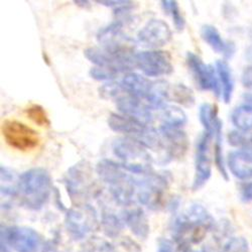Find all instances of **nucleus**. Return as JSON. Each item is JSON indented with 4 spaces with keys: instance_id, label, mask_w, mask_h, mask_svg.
<instances>
[{
    "instance_id": "f257e3e1",
    "label": "nucleus",
    "mask_w": 252,
    "mask_h": 252,
    "mask_svg": "<svg viewBox=\"0 0 252 252\" xmlns=\"http://www.w3.org/2000/svg\"><path fill=\"white\" fill-rule=\"evenodd\" d=\"M18 195L32 210H38L49 200L52 192V178L43 167H34L19 176Z\"/></svg>"
},
{
    "instance_id": "f03ea898",
    "label": "nucleus",
    "mask_w": 252,
    "mask_h": 252,
    "mask_svg": "<svg viewBox=\"0 0 252 252\" xmlns=\"http://www.w3.org/2000/svg\"><path fill=\"white\" fill-rule=\"evenodd\" d=\"M112 151L126 172L139 176L153 172V158L148 149L136 139L128 136L117 138L112 143Z\"/></svg>"
},
{
    "instance_id": "7ed1b4c3",
    "label": "nucleus",
    "mask_w": 252,
    "mask_h": 252,
    "mask_svg": "<svg viewBox=\"0 0 252 252\" xmlns=\"http://www.w3.org/2000/svg\"><path fill=\"white\" fill-rule=\"evenodd\" d=\"M170 180L167 175L151 172L136 178V199L137 201L150 208H157L169 187Z\"/></svg>"
},
{
    "instance_id": "20e7f679",
    "label": "nucleus",
    "mask_w": 252,
    "mask_h": 252,
    "mask_svg": "<svg viewBox=\"0 0 252 252\" xmlns=\"http://www.w3.org/2000/svg\"><path fill=\"white\" fill-rule=\"evenodd\" d=\"M1 133L10 148L19 152H29L39 144L37 132L17 120H5L1 126Z\"/></svg>"
},
{
    "instance_id": "39448f33",
    "label": "nucleus",
    "mask_w": 252,
    "mask_h": 252,
    "mask_svg": "<svg viewBox=\"0 0 252 252\" xmlns=\"http://www.w3.org/2000/svg\"><path fill=\"white\" fill-rule=\"evenodd\" d=\"M134 65L148 77H161L173 73L172 57L164 51H143L134 55Z\"/></svg>"
},
{
    "instance_id": "423d86ee",
    "label": "nucleus",
    "mask_w": 252,
    "mask_h": 252,
    "mask_svg": "<svg viewBox=\"0 0 252 252\" xmlns=\"http://www.w3.org/2000/svg\"><path fill=\"white\" fill-rule=\"evenodd\" d=\"M97 227L95 210L89 206H78L69 210L66 216V228L75 239L86 237Z\"/></svg>"
},
{
    "instance_id": "0eeeda50",
    "label": "nucleus",
    "mask_w": 252,
    "mask_h": 252,
    "mask_svg": "<svg viewBox=\"0 0 252 252\" xmlns=\"http://www.w3.org/2000/svg\"><path fill=\"white\" fill-rule=\"evenodd\" d=\"M187 64L190 69L198 87L203 91H211L216 96L221 95V87L216 69L207 65L196 54L189 52L187 54Z\"/></svg>"
},
{
    "instance_id": "6e6552de",
    "label": "nucleus",
    "mask_w": 252,
    "mask_h": 252,
    "mask_svg": "<svg viewBox=\"0 0 252 252\" xmlns=\"http://www.w3.org/2000/svg\"><path fill=\"white\" fill-rule=\"evenodd\" d=\"M1 242L16 252H37L41 246V239L33 229L18 226L2 228Z\"/></svg>"
},
{
    "instance_id": "1a4fd4ad",
    "label": "nucleus",
    "mask_w": 252,
    "mask_h": 252,
    "mask_svg": "<svg viewBox=\"0 0 252 252\" xmlns=\"http://www.w3.org/2000/svg\"><path fill=\"white\" fill-rule=\"evenodd\" d=\"M212 136L204 132L197 141L195 158V178L193 182V191L203 188L212 175L211 158H210V144Z\"/></svg>"
},
{
    "instance_id": "9d476101",
    "label": "nucleus",
    "mask_w": 252,
    "mask_h": 252,
    "mask_svg": "<svg viewBox=\"0 0 252 252\" xmlns=\"http://www.w3.org/2000/svg\"><path fill=\"white\" fill-rule=\"evenodd\" d=\"M91 174L90 164L86 161H80L68 170L64 182L72 199H82L88 194L92 186Z\"/></svg>"
},
{
    "instance_id": "9b49d317",
    "label": "nucleus",
    "mask_w": 252,
    "mask_h": 252,
    "mask_svg": "<svg viewBox=\"0 0 252 252\" xmlns=\"http://www.w3.org/2000/svg\"><path fill=\"white\" fill-rule=\"evenodd\" d=\"M137 43L145 48L158 49L165 46L172 39V31L161 19H151L138 32Z\"/></svg>"
},
{
    "instance_id": "f8f14e48",
    "label": "nucleus",
    "mask_w": 252,
    "mask_h": 252,
    "mask_svg": "<svg viewBox=\"0 0 252 252\" xmlns=\"http://www.w3.org/2000/svg\"><path fill=\"white\" fill-rule=\"evenodd\" d=\"M161 140V152L163 153V162L182 158L188 150V137L180 128H172L161 126L158 129Z\"/></svg>"
},
{
    "instance_id": "ddd939ff",
    "label": "nucleus",
    "mask_w": 252,
    "mask_h": 252,
    "mask_svg": "<svg viewBox=\"0 0 252 252\" xmlns=\"http://www.w3.org/2000/svg\"><path fill=\"white\" fill-rule=\"evenodd\" d=\"M116 106L121 114L139 121L144 125L153 123L154 110L145 101L123 93L117 100Z\"/></svg>"
},
{
    "instance_id": "4468645a",
    "label": "nucleus",
    "mask_w": 252,
    "mask_h": 252,
    "mask_svg": "<svg viewBox=\"0 0 252 252\" xmlns=\"http://www.w3.org/2000/svg\"><path fill=\"white\" fill-rule=\"evenodd\" d=\"M108 125L113 131L123 133L136 140H139L151 127L150 125H144L135 119L117 113L109 115Z\"/></svg>"
},
{
    "instance_id": "2eb2a0df",
    "label": "nucleus",
    "mask_w": 252,
    "mask_h": 252,
    "mask_svg": "<svg viewBox=\"0 0 252 252\" xmlns=\"http://www.w3.org/2000/svg\"><path fill=\"white\" fill-rule=\"evenodd\" d=\"M124 20L125 19H116L107 27L102 28L97 32V40L98 43L108 49H115L127 46L126 41L128 38L124 35Z\"/></svg>"
},
{
    "instance_id": "dca6fc26",
    "label": "nucleus",
    "mask_w": 252,
    "mask_h": 252,
    "mask_svg": "<svg viewBox=\"0 0 252 252\" xmlns=\"http://www.w3.org/2000/svg\"><path fill=\"white\" fill-rule=\"evenodd\" d=\"M201 36L205 43L215 53L223 55L225 59H231L236 51V47L232 41H226L222 38L218 30L210 25H205L201 29Z\"/></svg>"
},
{
    "instance_id": "f3484780",
    "label": "nucleus",
    "mask_w": 252,
    "mask_h": 252,
    "mask_svg": "<svg viewBox=\"0 0 252 252\" xmlns=\"http://www.w3.org/2000/svg\"><path fill=\"white\" fill-rule=\"evenodd\" d=\"M152 84L153 82L148 78L137 73L125 74L120 81V86L125 94L136 97L145 102L149 97Z\"/></svg>"
},
{
    "instance_id": "a211bd4d",
    "label": "nucleus",
    "mask_w": 252,
    "mask_h": 252,
    "mask_svg": "<svg viewBox=\"0 0 252 252\" xmlns=\"http://www.w3.org/2000/svg\"><path fill=\"white\" fill-rule=\"evenodd\" d=\"M125 224L127 225L132 233L140 238H145L150 233V225L148 218L141 209L136 208L127 211L124 215Z\"/></svg>"
},
{
    "instance_id": "6ab92c4d",
    "label": "nucleus",
    "mask_w": 252,
    "mask_h": 252,
    "mask_svg": "<svg viewBox=\"0 0 252 252\" xmlns=\"http://www.w3.org/2000/svg\"><path fill=\"white\" fill-rule=\"evenodd\" d=\"M199 119L203 125L205 132L209 133L213 138L216 131L223 128V123L217 115L216 107L209 103H204L200 106Z\"/></svg>"
},
{
    "instance_id": "aec40b11",
    "label": "nucleus",
    "mask_w": 252,
    "mask_h": 252,
    "mask_svg": "<svg viewBox=\"0 0 252 252\" xmlns=\"http://www.w3.org/2000/svg\"><path fill=\"white\" fill-rule=\"evenodd\" d=\"M216 71L221 87V96L223 101L228 104L232 99L233 89H234V82L231 69L226 61L219 60L216 62Z\"/></svg>"
},
{
    "instance_id": "412c9836",
    "label": "nucleus",
    "mask_w": 252,
    "mask_h": 252,
    "mask_svg": "<svg viewBox=\"0 0 252 252\" xmlns=\"http://www.w3.org/2000/svg\"><path fill=\"white\" fill-rule=\"evenodd\" d=\"M158 117L161 126L172 128H181L187 122V115L185 111L175 105H164L158 110Z\"/></svg>"
},
{
    "instance_id": "4be33fe9",
    "label": "nucleus",
    "mask_w": 252,
    "mask_h": 252,
    "mask_svg": "<svg viewBox=\"0 0 252 252\" xmlns=\"http://www.w3.org/2000/svg\"><path fill=\"white\" fill-rule=\"evenodd\" d=\"M228 167L230 172L240 180H247L252 178V164L244 160L238 151L232 152L228 156Z\"/></svg>"
},
{
    "instance_id": "5701e85b",
    "label": "nucleus",
    "mask_w": 252,
    "mask_h": 252,
    "mask_svg": "<svg viewBox=\"0 0 252 252\" xmlns=\"http://www.w3.org/2000/svg\"><path fill=\"white\" fill-rule=\"evenodd\" d=\"M0 179H1V195L2 197H15L18 195L19 176L7 166L0 167Z\"/></svg>"
},
{
    "instance_id": "b1692460",
    "label": "nucleus",
    "mask_w": 252,
    "mask_h": 252,
    "mask_svg": "<svg viewBox=\"0 0 252 252\" xmlns=\"http://www.w3.org/2000/svg\"><path fill=\"white\" fill-rule=\"evenodd\" d=\"M232 123L241 131H249L252 129V106L242 105L237 107L231 114Z\"/></svg>"
},
{
    "instance_id": "393cba45",
    "label": "nucleus",
    "mask_w": 252,
    "mask_h": 252,
    "mask_svg": "<svg viewBox=\"0 0 252 252\" xmlns=\"http://www.w3.org/2000/svg\"><path fill=\"white\" fill-rule=\"evenodd\" d=\"M170 101L176 102L186 107H190L195 103V96L192 89L184 84H176V85L171 86Z\"/></svg>"
},
{
    "instance_id": "a878e982",
    "label": "nucleus",
    "mask_w": 252,
    "mask_h": 252,
    "mask_svg": "<svg viewBox=\"0 0 252 252\" xmlns=\"http://www.w3.org/2000/svg\"><path fill=\"white\" fill-rule=\"evenodd\" d=\"M163 10L170 14L173 18V22L175 25V28L177 31L182 32L185 29V18L182 14V11L180 9V6L177 1H174V0H162L160 2Z\"/></svg>"
},
{
    "instance_id": "bb28decb",
    "label": "nucleus",
    "mask_w": 252,
    "mask_h": 252,
    "mask_svg": "<svg viewBox=\"0 0 252 252\" xmlns=\"http://www.w3.org/2000/svg\"><path fill=\"white\" fill-rule=\"evenodd\" d=\"M102 225L108 236H116L122 230V221L111 212H104L102 216Z\"/></svg>"
},
{
    "instance_id": "cd10ccee",
    "label": "nucleus",
    "mask_w": 252,
    "mask_h": 252,
    "mask_svg": "<svg viewBox=\"0 0 252 252\" xmlns=\"http://www.w3.org/2000/svg\"><path fill=\"white\" fill-rule=\"evenodd\" d=\"M27 114L31 120L39 126L50 125V119L44 107L40 105H32L27 110Z\"/></svg>"
},
{
    "instance_id": "c85d7f7f",
    "label": "nucleus",
    "mask_w": 252,
    "mask_h": 252,
    "mask_svg": "<svg viewBox=\"0 0 252 252\" xmlns=\"http://www.w3.org/2000/svg\"><path fill=\"white\" fill-rule=\"evenodd\" d=\"M124 93V91L122 90L120 83H107L103 85L100 88V95L104 98V99H115L117 100L122 94Z\"/></svg>"
},
{
    "instance_id": "c756f323",
    "label": "nucleus",
    "mask_w": 252,
    "mask_h": 252,
    "mask_svg": "<svg viewBox=\"0 0 252 252\" xmlns=\"http://www.w3.org/2000/svg\"><path fill=\"white\" fill-rule=\"evenodd\" d=\"M90 76L97 81H112L118 75L108 69L94 67L90 70Z\"/></svg>"
},
{
    "instance_id": "7c9ffc66",
    "label": "nucleus",
    "mask_w": 252,
    "mask_h": 252,
    "mask_svg": "<svg viewBox=\"0 0 252 252\" xmlns=\"http://www.w3.org/2000/svg\"><path fill=\"white\" fill-rule=\"evenodd\" d=\"M247 241L243 238H234L228 242L225 252H247Z\"/></svg>"
},
{
    "instance_id": "2f4dec72",
    "label": "nucleus",
    "mask_w": 252,
    "mask_h": 252,
    "mask_svg": "<svg viewBox=\"0 0 252 252\" xmlns=\"http://www.w3.org/2000/svg\"><path fill=\"white\" fill-rule=\"evenodd\" d=\"M228 140H229V143H230L231 145H233V146H239L240 149L247 142L245 136L242 135L241 133L237 132V131H233V132L229 133V135H228Z\"/></svg>"
},
{
    "instance_id": "473e14b6",
    "label": "nucleus",
    "mask_w": 252,
    "mask_h": 252,
    "mask_svg": "<svg viewBox=\"0 0 252 252\" xmlns=\"http://www.w3.org/2000/svg\"><path fill=\"white\" fill-rule=\"evenodd\" d=\"M238 153L244 160L252 164V141H247L238 151Z\"/></svg>"
},
{
    "instance_id": "72a5a7b5",
    "label": "nucleus",
    "mask_w": 252,
    "mask_h": 252,
    "mask_svg": "<svg viewBox=\"0 0 252 252\" xmlns=\"http://www.w3.org/2000/svg\"><path fill=\"white\" fill-rule=\"evenodd\" d=\"M242 85L246 88H252V66L244 69L241 76Z\"/></svg>"
},
{
    "instance_id": "f704fd0d",
    "label": "nucleus",
    "mask_w": 252,
    "mask_h": 252,
    "mask_svg": "<svg viewBox=\"0 0 252 252\" xmlns=\"http://www.w3.org/2000/svg\"><path fill=\"white\" fill-rule=\"evenodd\" d=\"M241 199L243 202H251L252 201V183L247 184L241 192Z\"/></svg>"
},
{
    "instance_id": "c9c22d12",
    "label": "nucleus",
    "mask_w": 252,
    "mask_h": 252,
    "mask_svg": "<svg viewBox=\"0 0 252 252\" xmlns=\"http://www.w3.org/2000/svg\"><path fill=\"white\" fill-rule=\"evenodd\" d=\"M157 252H173V243L167 239L159 240Z\"/></svg>"
},
{
    "instance_id": "e433bc0d",
    "label": "nucleus",
    "mask_w": 252,
    "mask_h": 252,
    "mask_svg": "<svg viewBox=\"0 0 252 252\" xmlns=\"http://www.w3.org/2000/svg\"><path fill=\"white\" fill-rule=\"evenodd\" d=\"M77 5H79V6H82V7H87V6H89L90 5V2H88V1H74Z\"/></svg>"
},
{
    "instance_id": "4c0bfd02",
    "label": "nucleus",
    "mask_w": 252,
    "mask_h": 252,
    "mask_svg": "<svg viewBox=\"0 0 252 252\" xmlns=\"http://www.w3.org/2000/svg\"><path fill=\"white\" fill-rule=\"evenodd\" d=\"M192 252H197V251H192Z\"/></svg>"
}]
</instances>
